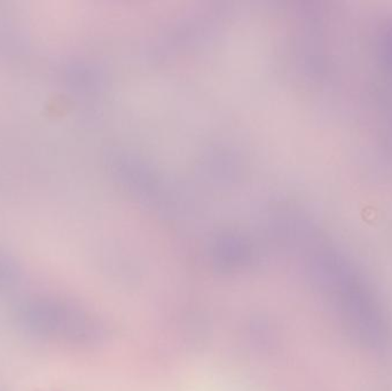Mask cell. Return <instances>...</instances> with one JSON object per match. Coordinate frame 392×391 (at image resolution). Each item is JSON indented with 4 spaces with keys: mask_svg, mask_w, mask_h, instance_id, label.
<instances>
[{
    "mask_svg": "<svg viewBox=\"0 0 392 391\" xmlns=\"http://www.w3.org/2000/svg\"><path fill=\"white\" fill-rule=\"evenodd\" d=\"M21 273L15 263L0 255V293H8L19 286Z\"/></svg>",
    "mask_w": 392,
    "mask_h": 391,
    "instance_id": "7a4b0ae2",
    "label": "cell"
},
{
    "mask_svg": "<svg viewBox=\"0 0 392 391\" xmlns=\"http://www.w3.org/2000/svg\"><path fill=\"white\" fill-rule=\"evenodd\" d=\"M29 330L51 339L90 345L100 336L99 325L83 309L53 296H34L21 306Z\"/></svg>",
    "mask_w": 392,
    "mask_h": 391,
    "instance_id": "6da1fadb",
    "label": "cell"
}]
</instances>
